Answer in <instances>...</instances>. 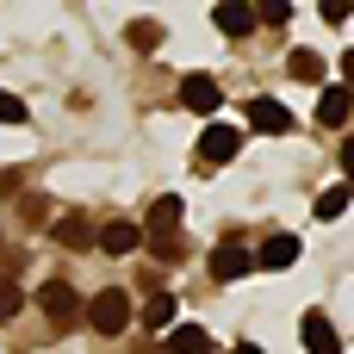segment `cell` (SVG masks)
Here are the masks:
<instances>
[{"label":"cell","instance_id":"obj_1","mask_svg":"<svg viewBox=\"0 0 354 354\" xmlns=\"http://www.w3.org/2000/svg\"><path fill=\"white\" fill-rule=\"evenodd\" d=\"M131 317H137V311H131L124 286H106V292H93V299H87V330H93V336H124V330H131Z\"/></svg>","mask_w":354,"mask_h":354},{"label":"cell","instance_id":"obj_2","mask_svg":"<svg viewBox=\"0 0 354 354\" xmlns=\"http://www.w3.org/2000/svg\"><path fill=\"white\" fill-rule=\"evenodd\" d=\"M236 149H243V131H236V124H205V137H199V168H224V162H236Z\"/></svg>","mask_w":354,"mask_h":354},{"label":"cell","instance_id":"obj_3","mask_svg":"<svg viewBox=\"0 0 354 354\" xmlns=\"http://www.w3.org/2000/svg\"><path fill=\"white\" fill-rule=\"evenodd\" d=\"M37 305H44V317H50L56 330H68V324H75V311H81V299H75V286H68V280H44Z\"/></svg>","mask_w":354,"mask_h":354},{"label":"cell","instance_id":"obj_4","mask_svg":"<svg viewBox=\"0 0 354 354\" xmlns=\"http://www.w3.org/2000/svg\"><path fill=\"white\" fill-rule=\"evenodd\" d=\"M299 336H305V354H342V336L324 311H305L299 317Z\"/></svg>","mask_w":354,"mask_h":354},{"label":"cell","instance_id":"obj_5","mask_svg":"<svg viewBox=\"0 0 354 354\" xmlns=\"http://www.w3.org/2000/svg\"><path fill=\"white\" fill-rule=\"evenodd\" d=\"M218 100H224V93H218V81H212V75H187V81H180V106H187V112L212 118V112H218Z\"/></svg>","mask_w":354,"mask_h":354},{"label":"cell","instance_id":"obj_6","mask_svg":"<svg viewBox=\"0 0 354 354\" xmlns=\"http://www.w3.org/2000/svg\"><path fill=\"white\" fill-rule=\"evenodd\" d=\"M249 268H255V249H243L236 236L218 243V255H212V280H243Z\"/></svg>","mask_w":354,"mask_h":354},{"label":"cell","instance_id":"obj_7","mask_svg":"<svg viewBox=\"0 0 354 354\" xmlns=\"http://www.w3.org/2000/svg\"><path fill=\"white\" fill-rule=\"evenodd\" d=\"M348 112H354V93L342 87V81L317 93V124H324V131H336V124H348Z\"/></svg>","mask_w":354,"mask_h":354},{"label":"cell","instance_id":"obj_8","mask_svg":"<svg viewBox=\"0 0 354 354\" xmlns=\"http://www.w3.org/2000/svg\"><path fill=\"white\" fill-rule=\"evenodd\" d=\"M137 249H143V230L131 218H118V224L100 230V255H137Z\"/></svg>","mask_w":354,"mask_h":354},{"label":"cell","instance_id":"obj_9","mask_svg":"<svg viewBox=\"0 0 354 354\" xmlns=\"http://www.w3.org/2000/svg\"><path fill=\"white\" fill-rule=\"evenodd\" d=\"M212 25H218L224 37H249V31H255V6H243V0H224V6L212 12Z\"/></svg>","mask_w":354,"mask_h":354},{"label":"cell","instance_id":"obj_10","mask_svg":"<svg viewBox=\"0 0 354 354\" xmlns=\"http://www.w3.org/2000/svg\"><path fill=\"white\" fill-rule=\"evenodd\" d=\"M249 124L268 131V137H280V131H292V112L280 100H249Z\"/></svg>","mask_w":354,"mask_h":354},{"label":"cell","instance_id":"obj_11","mask_svg":"<svg viewBox=\"0 0 354 354\" xmlns=\"http://www.w3.org/2000/svg\"><path fill=\"white\" fill-rule=\"evenodd\" d=\"M292 261H299V236H268V243L255 249V268H268V274H274V268H292Z\"/></svg>","mask_w":354,"mask_h":354},{"label":"cell","instance_id":"obj_12","mask_svg":"<svg viewBox=\"0 0 354 354\" xmlns=\"http://www.w3.org/2000/svg\"><path fill=\"white\" fill-rule=\"evenodd\" d=\"M156 348H162V354H205L212 342H205V330H199V324H174V330H168V342H156Z\"/></svg>","mask_w":354,"mask_h":354},{"label":"cell","instance_id":"obj_13","mask_svg":"<svg viewBox=\"0 0 354 354\" xmlns=\"http://www.w3.org/2000/svg\"><path fill=\"white\" fill-rule=\"evenodd\" d=\"M180 212H187L180 199H156V205H149V243H156V236H180Z\"/></svg>","mask_w":354,"mask_h":354},{"label":"cell","instance_id":"obj_14","mask_svg":"<svg viewBox=\"0 0 354 354\" xmlns=\"http://www.w3.org/2000/svg\"><path fill=\"white\" fill-rule=\"evenodd\" d=\"M348 199H354V187H348V180H336V187H324V193L311 199V212H317V224H330V218H342V212H348Z\"/></svg>","mask_w":354,"mask_h":354},{"label":"cell","instance_id":"obj_15","mask_svg":"<svg viewBox=\"0 0 354 354\" xmlns=\"http://www.w3.org/2000/svg\"><path fill=\"white\" fill-rule=\"evenodd\" d=\"M137 317H143V330H168V324H174V292H156Z\"/></svg>","mask_w":354,"mask_h":354},{"label":"cell","instance_id":"obj_16","mask_svg":"<svg viewBox=\"0 0 354 354\" xmlns=\"http://www.w3.org/2000/svg\"><path fill=\"white\" fill-rule=\"evenodd\" d=\"M50 236H56V243H68V249H81V243H87V218H81V212H68V218H56V224H50Z\"/></svg>","mask_w":354,"mask_h":354},{"label":"cell","instance_id":"obj_17","mask_svg":"<svg viewBox=\"0 0 354 354\" xmlns=\"http://www.w3.org/2000/svg\"><path fill=\"white\" fill-rule=\"evenodd\" d=\"M286 68H292V81H324V56L317 50H292Z\"/></svg>","mask_w":354,"mask_h":354},{"label":"cell","instance_id":"obj_18","mask_svg":"<svg viewBox=\"0 0 354 354\" xmlns=\"http://www.w3.org/2000/svg\"><path fill=\"white\" fill-rule=\"evenodd\" d=\"M124 37H131L137 50H156V44H162V25H156V19H131V25H124Z\"/></svg>","mask_w":354,"mask_h":354},{"label":"cell","instance_id":"obj_19","mask_svg":"<svg viewBox=\"0 0 354 354\" xmlns=\"http://www.w3.org/2000/svg\"><path fill=\"white\" fill-rule=\"evenodd\" d=\"M19 305H25L19 280H12V274H0V324H12V317H19Z\"/></svg>","mask_w":354,"mask_h":354},{"label":"cell","instance_id":"obj_20","mask_svg":"<svg viewBox=\"0 0 354 354\" xmlns=\"http://www.w3.org/2000/svg\"><path fill=\"white\" fill-rule=\"evenodd\" d=\"M0 124H25V100L0 87Z\"/></svg>","mask_w":354,"mask_h":354},{"label":"cell","instance_id":"obj_21","mask_svg":"<svg viewBox=\"0 0 354 354\" xmlns=\"http://www.w3.org/2000/svg\"><path fill=\"white\" fill-rule=\"evenodd\" d=\"M19 212H25V224H44V218H50V205H44L37 193H31V199H19Z\"/></svg>","mask_w":354,"mask_h":354},{"label":"cell","instance_id":"obj_22","mask_svg":"<svg viewBox=\"0 0 354 354\" xmlns=\"http://www.w3.org/2000/svg\"><path fill=\"white\" fill-rule=\"evenodd\" d=\"M255 19H268V25H286V19H292V6H280V0H268V6H261Z\"/></svg>","mask_w":354,"mask_h":354},{"label":"cell","instance_id":"obj_23","mask_svg":"<svg viewBox=\"0 0 354 354\" xmlns=\"http://www.w3.org/2000/svg\"><path fill=\"white\" fill-rule=\"evenodd\" d=\"M342 87L354 93V50H342Z\"/></svg>","mask_w":354,"mask_h":354},{"label":"cell","instance_id":"obj_24","mask_svg":"<svg viewBox=\"0 0 354 354\" xmlns=\"http://www.w3.org/2000/svg\"><path fill=\"white\" fill-rule=\"evenodd\" d=\"M342 174H348V187H354V143H342Z\"/></svg>","mask_w":354,"mask_h":354},{"label":"cell","instance_id":"obj_25","mask_svg":"<svg viewBox=\"0 0 354 354\" xmlns=\"http://www.w3.org/2000/svg\"><path fill=\"white\" fill-rule=\"evenodd\" d=\"M230 354H261V348H255V342H236V348H230Z\"/></svg>","mask_w":354,"mask_h":354},{"label":"cell","instance_id":"obj_26","mask_svg":"<svg viewBox=\"0 0 354 354\" xmlns=\"http://www.w3.org/2000/svg\"><path fill=\"white\" fill-rule=\"evenodd\" d=\"M205 354H212V348H205Z\"/></svg>","mask_w":354,"mask_h":354}]
</instances>
